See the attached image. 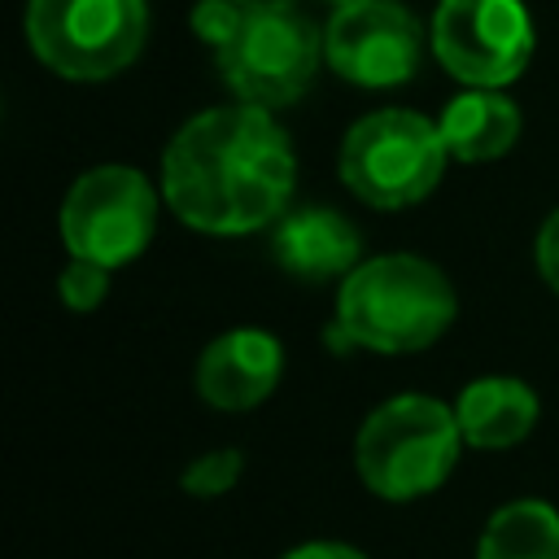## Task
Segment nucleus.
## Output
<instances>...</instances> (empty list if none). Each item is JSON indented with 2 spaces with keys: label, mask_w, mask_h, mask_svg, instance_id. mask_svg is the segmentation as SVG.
I'll use <instances>...</instances> for the list:
<instances>
[{
  "label": "nucleus",
  "mask_w": 559,
  "mask_h": 559,
  "mask_svg": "<svg viewBox=\"0 0 559 559\" xmlns=\"http://www.w3.org/2000/svg\"><path fill=\"white\" fill-rule=\"evenodd\" d=\"M297 183L288 131L262 105H214L192 114L162 153V197L201 236L271 227Z\"/></svg>",
  "instance_id": "nucleus-1"
},
{
  "label": "nucleus",
  "mask_w": 559,
  "mask_h": 559,
  "mask_svg": "<svg viewBox=\"0 0 559 559\" xmlns=\"http://www.w3.org/2000/svg\"><path fill=\"white\" fill-rule=\"evenodd\" d=\"M454 314L459 297L441 266L419 253H380L341 280L328 341L332 349L415 354L428 349Z\"/></svg>",
  "instance_id": "nucleus-2"
},
{
  "label": "nucleus",
  "mask_w": 559,
  "mask_h": 559,
  "mask_svg": "<svg viewBox=\"0 0 559 559\" xmlns=\"http://www.w3.org/2000/svg\"><path fill=\"white\" fill-rule=\"evenodd\" d=\"M459 415L441 397L397 393L362 419L354 437V467L376 498L411 502L445 485L459 463Z\"/></svg>",
  "instance_id": "nucleus-3"
},
{
  "label": "nucleus",
  "mask_w": 559,
  "mask_h": 559,
  "mask_svg": "<svg viewBox=\"0 0 559 559\" xmlns=\"http://www.w3.org/2000/svg\"><path fill=\"white\" fill-rule=\"evenodd\" d=\"M450 148L441 127L415 109L362 114L336 153L341 183L371 210H406L424 201L445 175Z\"/></svg>",
  "instance_id": "nucleus-4"
},
{
  "label": "nucleus",
  "mask_w": 559,
  "mask_h": 559,
  "mask_svg": "<svg viewBox=\"0 0 559 559\" xmlns=\"http://www.w3.org/2000/svg\"><path fill=\"white\" fill-rule=\"evenodd\" d=\"M214 61L236 100L284 109L306 96L323 61V31L293 0H253Z\"/></svg>",
  "instance_id": "nucleus-5"
},
{
  "label": "nucleus",
  "mask_w": 559,
  "mask_h": 559,
  "mask_svg": "<svg viewBox=\"0 0 559 559\" xmlns=\"http://www.w3.org/2000/svg\"><path fill=\"white\" fill-rule=\"evenodd\" d=\"M144 0H26V44L61 79H114L144 52Z\"/></svg>",
  "instance_id": "nucleus-6"
},
{
  "label": "nucleus",
  "mask_w": 559,
  "mask_h": 559,
  "mask_svg": "<svg viewBox=\"0 0 559 559\" xmlns=\"http://www.w3.org/2000/svg\"><path fill=\"white\" fill-rule=\"evenodd\" d=\"M57 227L70 258H87L109 271L127 266L153 240L157 192L135 166H92L61 197Z\"/></svg>",
  "instance_id": "nucleus-7"
},
{
  "label": "nucleus",
  "mask_w": 559,
  "mask_h": 559,
  "mask_svg": "<svg viewBox=\"0 0 559 559\" xmlns=\"http://www.w3.org/2000/svg\"><path fill=\"white\" fill-rule=\"evenodd\" d=\"M428 44L467 87H507L533 57V17L520 0H441Z\"/></svg>",
  "instance_id": "nucleus-8"
},
{
  "label": "nucleus",
  "mask_w": 559,
  "mask_h": 559,
  "mask_svg": "<svg viewBox=\"0 0 559 559\" xmlns=\"http://www.w3.org/2000/svg\"><path fill=\"white\" fill-rule=\"evenodd\" d=\"M424 57L419 22L397 0L341 4L323 26V61L358 87H402Z\"/></svg>",
  "instance_id": "nucleus-9"
},
{
  "label": "nucleus",
  "mask_w": 559,
  "mask_h": 559,
  "mask_svg": "<svg viewBox=\"0 0 559 559\" xmlns=\"http://www.w3.org/2000/svg\"><path fill=\"white\" fill-rule=\"evenodd\" d=\"M284 376V345L266 328H227L197 358V393L214 411H253Z\"/></svg>",
  "instance_id": "nucleus-10"
},
{
  "label": "nucleus",
  "mask_w": 559,
  "mask_h": 559,
  "mask_svg": "<svg viewBox=\"0 0 559 559\" xmlns=\"http://www.w3.org/2000/svg\"><path fill=\"white\" fill-rule=\"evenodd\" d=\"M271 249H275V262L297 275V280H345L358 262H362V236L358 227L328 210V205H314V210H297V214H284L275 236H271Z\"/></svg>",
  "instance_id": "nucleus-11"
},
{
  "label": "nucleus",
  "mask_w": 559,
  "mask_h": 559,
  "mask_svg": "<svg viewBox=\"0 0 559 559\" xmlns=\"http://www.w3.org/2000/svg\"><path fill=\"white\" fill-rule=\"evenodd\" d=\"M463 441L476 450H511L537 428V393L515 376H480L454 402Z\"/></svg>",
  "instance_id": "nucleus-12"
},
{
  "label": "nucleus",
  "mask_w": 559,
  "mask_h": 559,
  "mask_svg": "<svg viewBox=\"0 0 559 559\" xmlns=\"http://www.w3.org/2000/svg\"><path fill=\"white\" fill-rule=\"evenodd\" d=\"M437 127L454 162H498L520 140V105L498 87H467L441 109Z\"/></svg>",
  "instance_id": "nucleus-13"
},
{
  "label": "nucleus",
  "mask_w": 559,
  "mask_h": 559,
  "mask_svg": "<svg viewBox=\"0 0 559 559\" xmlns=\"http://www.w3.org/2000/svg\"><path fill=\"white\" fill-rule=\"evenodd\" d=\"M476 559H559V511L542 498L498 507L476 542Z\"/></svg>",
  "instance_id": "nucleus-14"
},
{
  "label": "nucleus",
  "mask_w": 559,
  "mask_h": 559,
  "mask_svg": "<svg viewBox=\"0 0 559 559\" xmlns=\"http://www.w3.org/2000/svg\"><path fill=\"white\" fill-rule=\"evenodd\" d=\"M240 472H245V454L227 445V450L197 454V459L179 472V485H183V493H192V498H218V493H227V489L240 480Z\"/></svg>",
  "instance_id": "nucleus-15"
},
{
  "label": "nucleus",
  "mask_w": 559,
  "mask_h": 559,
  "mask_svg": "<svg viewBox=\"0 0 559 559\" xmlns=\"http://www.w3.org/2000/svg\"><path fill=\"white\" fill-rule=\"evenodd\" d=\"M57 297L66 310H96L109 297V266L70 258V266L57 275Z\"/></svg>",
  "instance_id": "nucleus-16"
},
{
  "label": "nucleus",
  "mask_w": 559,
  "mask_h": 559,
  "mask_svg": "<svg viewBox=\"0 0 559 559\" xmlns=\"http://www.w3.org/2000/svg\"><path fill=\"white\" fill-rule=\"evenodd\" d=\"M240 17H245V4H240V0H201V4L192 9V31H197V39H201L210 52H218V48L236 35Z\"/></svg>",
  "instance_id": "nucleus-17"
},
{
  "label": "nucleus",
  "mask_w": 559,
  "mask_h": 559,
  "mask_svg": "<svg viewBox=\"0 0 559 559\" xmlns=\"http://www.w3.org/2000/svg\"><path fill=\"white\" fill-rule=\"evenodd\" d=\"M537 271L559 293V210H550L542 231H537Z\"/></svg>",
  "instance_id": "nucleus-18"
},
{
  "label": "nucleus",
  "mask_w": 559,
  "mask_h": 559,
  "mask_svg": "<svg viewBox=\"0 0 559 559\" xmlns=\"http://www.w3.org/2000/svg\"><path fill=\"white\" fill-rule=\"evenodd\" d=\"M280 559H367V555L345 546V542H301V546H293Z\"/></svg>",
  "instance_id": "nucleus-19"
},
{
  "label": "nucleus",
  "mask_w": 559,
  "mask_h": 559,
  "mask_svg": "<svg viewBox=\"0 0 559 559\" xmlns=\"http://www.w3.org/2000/svg\"><path fill=\"white\" fill-rule=\"evenodd\" d=\"M328 4H336V9H341V4H358V0H328Z\"/></svg>",
  "instance_id": "nucleus-20"
},
{
  "label": "nucleus",
  "mask_w": 559,
  "mask_h": 559,
  "mask_svg": "<svg viewBox=\"0 0 559 559\" xmlns=\"http://www.w3.org/2000/svg\"><path fill=\"white\" fill-rule=\"evenodd\" d=\"M240 4H253V0H240Z\"/></svg>",
  "instance_id": "nucleus-21"
}]
</instances>
